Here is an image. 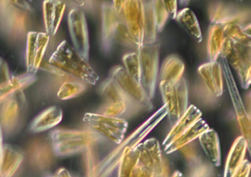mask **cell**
Returning <instances> with one entry per match:
<instances>
[{
    "mask_svg": "<svg viewBox=\"0 0 251 177\" xmlns=\"http://www.w3.org/2000/svg\"><path fill=\"white\" fill-rule=\"evenodd\" d=\"M167 115V108L163 104L127 139L123 140L121 144L100 159L95 166L88 170V177H109L118 168L126 150L130 148L136 147L142 143Z\"/></svg>",
    "mask_w": 251,
    "mask_h": 177,
    "instance_id": "obj_1",
    "label": "cell"
},
{
    "mask_svg": "<svg viewBox=\"0 0 251 177\" xmlns=\"http://www.w3.org/2000/svg\"><path fill=\"white\" fill-rule=\"evenodd\" d=\"M105 140L103 136L92 131L55 129L50 134L52 152L61 157L86 151L92 146Z\"/></svg>",
    "mask_w": 251,
    "mask_h": 177,
    "instance_id": "obj_2",
    "label": "cell"
},
{
    "mask_svg": "<svg viewBox=\"0 0 251 177\" xmlns=\"http://www.w3.org/2000/svg\"><path fill=\"white\" fill-rule=\"evenodd\" d=\"M49 63L57 69L68 72L86 84L96 85L99 75L88 61L83 60L67 41H63L52 53Z\"/></svg>",
    "mask_w": 251,
    "mask_h": 177,
    "instance_id": "obj_3",
    "label": "cell"
},
{
    "mask_svg": "<svg viewBox=\"0 0 251 177\" xmlns=\"http://www.w3.org/2000/svg\"><path fill=\"white\" fill-rule=\"evenodd\" d=\"M101 14V43L104 53H111L116 44L135 48L123 17L114 10L111 1L102 4Z\"/></svg>",
    "mask_w": 251,
    "mask_h": 177,
    "instance_id": "obj_4",
    "label": "cell"
},
{
    "mask_svg": "<svg viewBox=\"0 0 251 177\" xmlns=\"http://www.w3.org/2000/svg\"><path fill=\"white\" fill-rule=\"evenodd\" d=\"M220 55L236 71L241 87L248 89L251 81V44H239L226 38Z\"/></svg>",
    "mask_w": 251,
    "mask_h": 177,
    "instance_id": "obj_5",
    "label": "cell"
},
{
    "mask_svg": "<svg viewBox=\"0 0 251 177\" xmlns=\"http://www.w3.org/2000/svg\"><path fill=\"white\" fill-rule=\"evenodd\" d=\"M109 78L120 88L128 106H136L146 111L152 110L153 108L152 102L142 85L132 79L124 67L117 66L113 68Z\"/></svg>",
    "mask_w": 251,
    "mask_h": 177,
    "instance_id": "obj_6",
    "label": "cell"
},
{
    "mask_svg": "<svg viewBox=\"0 0 251 177\" xmlns=\"http://www.w3.org/2000/svg\"><path fill=\"white\" fill-rule=\"evenodd\" d=\"M140 60L141 85L151 100L155 97L159 72L160 45L143 46L137 50Z\"/></svg>",
    "mask_w": 251,
    "mask_h": 177,
    "instance_id": "obj_7",
    "label": "cell"
},
{
    "mask_svg": "<svg viewBox=\"0 0 251 177\" xmlns=\"http://www.w3.org/2000/svg\"><path fill=\"white\" fill-rule=\"evenodd\" d=\"M159 89L164 103L163 104L167 108V117L173 126L189 107V93L186 79L183 77L177 84L173 86L159 83Z\"/></svg>",
    "mask_w": 251,
    "mask_h": 177,
    "instance_id": "obj_8",
    "label": "cell"
},
{
    "mask_svg": "<svg viewBox=\"0 0 251 177\" xmlns=\"http://www.w3.org/2000/svg\"><path fill=\"white\" fill-rule=\"evenodd\" d=\"M83 121L96 132L111 140L117 146L123 143L128 128V122L126 119L100 113H86Z\"/></svg>",
    "mask_w": 251,
    "mask_h": 177,
    "instance_id": "obj_9",
    "label": "cell"
},
{
    "mask_svg": "<svg viewBox=\"0 0 251 177\" xmlns=\"http://www.w3.org/2000/svg\"><path fill=\"white\" fill-rule=\"evenodd\" d=\"M219 58L220 59V63L223 69V78L227 86V91L234 109L242 136L245 137L248 146L251 148V119H250L249 115L247 112L243 100L241 97L240 93L233 78L230 66L223 56L220 55Z\"/></svg>",
    "mask_w": 251,
    "mask_h": 177,
    "instance_id": "obj_10",
    "label": "cell"
},
{
    "mask_svg": "<svg viewBox=\"0 0 251 177\" xmlns=\"http://www.w3.org/2000/svg\"><path fill=\"white\" fill-rule=\"evenodd\" d=\"M32 7L25 1H0V18L5 28L16 35L27 30Z\"/></svg>",
    "mask_w": 251,
    "mask_h": 177,
    "instance_id": "obj_11",
    "label": "cell"
},
{
    "mask_svg": "<svg viewBox=\"0 0 251 177\" xmlns=\"http://www.w3.org/2000/svg\"><path fill=\"white\" fill-rule=\"evenodd\" d=\"M120 15L127 27L135 48L136 50H140L143 47L144 41L145 13L143 1H125Z\"/></svg>",
    "mask_w": 251,
    "mask_h": 177,
    "instance_id": "obj_12",
    "label": "cell"
},
{
    "mask_svg": "<svg viewBox=\"0 0 251 177\" xmlns=\"http://www.w3.org/2000/svg\"><path fill=\"white\" fill-rule=\"evenodd\" d=\"M68 26L73 48L80 58L88 61L90 44L84 12L80 8L73 9L68 15Z\"/></svg>",
    "mask_w": 251,
    "mask_h": 177,
    "instance_id": "obj_13",
    "label": "cell"
},
{
    "mask_svg": "<svg viewBox=\"0 0 251 177\" xmlns=\"http://www.w3.org/2000/svg\"><path fill=\"white\" fill-rule=\"evenodd\" d=\"M49 42L50 35L46 32L36 31L27 32L26 45L27 73L36 75L42 65Z\"/></svg>",
    "mask_w": 251,
    "mask_h": 177,
    "instance_id": "obj_14",
    "label": "cell"
},
{
    "mask_svg": "<svg viewBox=\"0 0 251 177\" xmlns=\"http://www.w3.org/2000/svg\"><path fill=\"white\" fill-rule=\"evenodd\" d=\"M137 148L140 165L149 170L153 176L167 174L161 146L157 139H148L139 143Z\"/></svg>",
    "mask_w": 251,
    "mask_h": 177,
    "instance_id": "obj_15",
    "label": "cell"
},
{
    "mask_svg": "<svg viewBox=\"0 0 251 177\" xmlns=\"http://www.w3.org/2000/svg\"><path fill=\"white\" fill-rule=\"evenodd\" d=\"M24 104L23 91H18L2 103L0 123L6 133H12L19 126Z\"/></svg>",
    "mask_w": 251,
    "mask_h": 177,
    "instance_id": "obj_16",
    "label": "cell"
},
{
    "mask_svg": "<svg viewBox=\"0 0 251 177\" xmlns=\"http://www.w3.org/2000/svg\"><path fill=\"white\" fill-rule=\"evenodd\" d=\"M200 76L208 90L216 97L223 95L224 90L223 69L220 62L209 61L201 65L198 69Z\"/></svg>",
    "mask_w": 251,
    "mask_h": 177,
    "instance_id": "obj_17",
    "label": "cell"
},
{
    "mask_svg": "<svg viewBox=\"0 0 251 177\" xmlns=\"http://www.w3.org/2000/svg\"><path fill=\"white\" fill-rule=\"evenodd\" d=\"M66 4L61 1H45L43 3L44 20L47 34L55 35L58 32L65 11Z\"/></svg>",
    "mask_w": 251,
    "mask_h": 177,
    "instance_id": "obj_18",
    "label": "cell"
},
{
    "mask_svg": "<svg viewBox=\"0 0 251 177\" xmlns=\"http://www.w3.org/2000/svg\"><path fill=\"white\" fill-rule=\"evenodd\" d=\"M201 118H202L201 111L195 105L189 106L183 116L173 125L171 131L166 136L165 139L163 141V148L173 143Z\"/></svg>",
    "mask_w": 251,
    "mask_h": 177,
    "instance_id": "obj_19",
    "label": "cell"
},
{
    "mask_svg": "<svg viewBox=\"0 0 251 177\" xmlns=\"http://www.w3.org/2000/svg\"><path fill=\"white\" fill-rule=\"evenodd\" d=\"M250 148L245 137L239 136L233 142L225 165L223 177H232L245 160L247 150Z\"/></svg>",
    "mask_w": 251,
    "mask_h": 177,
    "instance_id": "obj_20",
    "label": "cell"
},
{
    "mask_svg": "<svg viewBox=\"0 0 251 177\" xmlns=\"http://www.w3.org/2000/svg\"><path fill=\"white\" fill-rule=\"evenodd\" d=\"M23 160V152L10 145H3L0 154V177H13Z\"/></svg>",
    "mask_w": 251,
    "mask_h": 177,
    "instance_id": "obj_21",
    "label": "cell"
},
{
    "mask_svg": "<svg viewBox=\"0 0 251 177\" xmlns=\"http://www.w3.org/2000/svg\"><path fill=\"white\" fill-rule=\"evenodd\" d=\"M63 119V111L57 106H52L42 111L30 122V131L40 133L51 129L60 123Z\"/></svg>",
    "mask_w": 251,
    "mask_h": 177,
    "instance_id": "obj_22",
    "label": "cell"
},
{
    "mask_svg": "<svg viewBox=\"0 0 251 177\" xmlns=\"http://www.w3.org/2000/svg\"><path fill=\"white\" fill-rule=\"evenodd\" d=\"M37 80L36 75L26 73L12 76L6 82L0 84V104L20 91L34 84Z\"/></svg>",
    "mask_w": 251,
    "mask_h": 177,
    "instance_id": "obj_23",
    "label": "cell"
},
{
    "mask_svg": "<svg viewBox=\"0 0 251 177\" xmlns=\"http://www.w3.org/2000/svg\"><path fill=\"white\" fill-rule=\"evenodd\" d=\"M185 65L177 56L172 55L164 60L160 71V84L173 86L177 84L184 73Z\"/></svg>",
    "mask_w": 251,
    "mask_h": 177,
    "instance_id": "obj_24",
    "label": "cell"
},
{
    "mask_svg": "<svg viewBox=\"0 0 251 177\" xmlns=\"http://www.w3.org/2000/svg\"><path fill=\"white\" fill-rule=\"evenodd\" d=\"M209 128L208 123L201 118L193 124L189 129L186 130L180 137H177L173 143L164 148V152L167 154H171L182 148L190 144L194 140L198 139L201 134Z\"/></svg>",
    "mask_w": 251,
    "mask_h": 177,
    "instance_id": "obj_25",
    "label": "cell"
},
{
    "mask_svg": "<svg viewBox=\"0 0 251 177\" xmlns=\"http://www.w3.org/2000/svg\"><path fill=\"white\" fill-rule=\"evenodd\" d=\"M199 143L205 154L215 167L221 165V150L218 134L214 129L208 128L198 137Z\"/></svg>",
    "mask_w": 251,
    "mask_h": 177,
    "instance_id": "obj_26",
    "label": "cell"
},
{
    "mask_svg": "<svg viewBox=\"0 0 251 177\" xmlns=\"http://www.w3.org/2000/svg\"><path fill=\"white\" fill-rule=\"evenodd\" d=\"M30 162L36 169L43 171L49 168L52 160V148L45 142L38 141L30 144L27 150Z\"/></svg>",
    "mask_w": 251,
    "mask_h": 177,
    "instance_id": "obj_27",
    "label": "cell"
},
{
    "mask_svg": "<svg viewBox=\"0 0 251 177\" xmlns=\"http://www.w3.org/2000/svg\"><path fill=\"white\" fill-rule=\"evenodd\" d=\"M244 19L243 15L241 14L225 24V37L239 44H251V25H243Z\"/></svg>",
    "mask_w": 251,
    "mask_h": 177,
    "instance_id": "obj_28",
    "label": "cell"
},
{
    "mask_svg": "<svg viewBox=\"0 0 251 177\" xmlns=\"http://www.w3.org/2000/svg\"><path fill=\"white\" fill-rule=\"evenodd\" d=\"M225 39L224 24L211 22L208 28L207 40V53L210 61H216L219 59Z\"/></svg>",
    "mask_w": 251,
    "mask_h": 177,
    "instance_id": "obj_29",
    "label": "cell"
},
{
    "mask_svg": "<svg viewBox=\"0 0 251 177\" xmlns=\"http://www.w3.org/2000/svg\"><path fill=\"white\" fill-rule=\"evenodd\" d=\"M176 22L198 43L202 41L201 27L195 13L190 8L182 9L177 12Z\"/></svg>",
    "mask_w": 251,
    "mask_h": 177,
    "instance_id": "obj_30",
    "label": "cell"
},
{
    "mask_svg": "<svg viewBox=\"0 0 251 177\" xmlns=\"http://www.w3.org/2000/svg\"><path fill=\"white\" fill-rule=\"evenodd\" d=\"M145 22H144L143 46L152 45L157 42L156 25L152 10V1H143Z\"/></svg>",
    "mask_w": 251,
    "mask_h": 177,
    "instance_id": "obj_31",
    "label": "cell"
},
{
    "mask_svg": "<svg viewBox=\"0 0 251 177\" xmlns=\"http://www.w3.org/2000/svg\"><path fill=\"white\" fill-rule=\"evenodd\" d=\"M139 163V150L137 146L127 149L119 165L117 177H131L133 171Z\"/></svg>",
    "mask_w": 251,
    "mask_h": 177,
    "instance_id": "obj_32",
    "label": "cell"
},
{
    "mask_svg": "<svg viewBox=\"0 0 251 177\" xmlns=\"http://www.w3.org/2000/svg\"><path fill=\"white\" fill-rule=\"evenodd\" d=\"M100 94L103 97V98L106 100V105L126 103L127 107H128L127 101H126L123 94H122L120 88L110 78L102 82L100 87Z\"/></svg>",
    "mask_w": 251,
    "mask_h": 177,
    "instance_id": "obj_33",
    "label": "cell"
},
{
    "mask_svg": "<svg viewBox=\"0 0 251 177\" xmlns=\"http://www.w3.org/2000/svg\"><path fill=\"white\" fill-rule=\"evenodd\" d=\"M123 61L125 69L129 76L137 84H141L140 60L137 50L125 54L123 57Z\"/></svg>",
    "mask_w": 251,
    "mask_h": 177,
    "instance_id": "obj_34",
    "label": "cell"
},
{
    "mask_svg": "<svg viewBox=\"0 0 251 177\" xmlns=\"http://www.w3.org/2000/svg\"><path fill=\"white\" fill-rule=\"evenodd\" d=\"M86 87L85 84L76 81H69L65 82L60 87L58 90V98L63 100H70L80 95L86 90Z\"/></svg>",
    "mask_w": 251,
    "mask_h": 177,
    "instance_id": "obj_35",
    "label": "cell"
},
{
    "mask_svg": "<svg viewBox=\"0 0 251 177\" xmlns=\"http://www.w3.org/2000/svg\"><path fill=\"white\" fill-rule=\"evenodd\" d=\"M152 5L157 32L159 33L162 32L170 16L166 10L164 1H158V0L152 1Z\"/></svg>",
    "mask_w": 251,
    "mask_h": 177,
    "instance_id": "obj_36",
    "label": "cell"
},
{
    "mask_svg": "<svg viewBox=\"0 0 251 177\" xmlns=\"http://www.w3.org/2000/svg\"><path fill=\"white\" fill-rule=\"evenodd\" d=\"M12 75L10 73L8 63L2 58H0V84L6 82L11 79Z\"/></svg>",
    "mask_w": 251,
    "mask_h": 177,
    "instance_id": "obj_37",
    "label": "cell"
},
{
    "mask_svg": "<svg viewBox=\"0 0 251 177\" xmlns=\"http://www.w3.org/2000/svg\"><path fill=\"white\" fill-rule=\"evenodd\" d=\"M251 166L250 161L245 159L232 177H249Z\"/></svg>",
    "mask_w": 251,
    "mask_h": 177,
    "instance_id": "obj_38",
    "label": "cell"
},
{
    "mask_svg": "<svg viewBox=\"0 0 251 177\" xmlns=\"http://www.w3.org/2000/svg\"><path fill=\"white\" fill-rule=\"evenodd\" d=\"M169 16L176 20L177 14V2L176 1H163Z\"/></svg>",
    "mask_w": 251,
    "mask_h": 177,
    "instance_id": "obj_39",
    "label": "cell"
},
{
    "mask_svg": "<svg viewBox=\"0 0 251 177\" xmlns=\"http://www.w3.org/2000/svg\"><path fill=\"white\" fill-rule=\"evenodd\" d=\"M152 173L147 169L146 168L143 166V165H140L138 163L135 168L134 171H133V174H132L131 177H152Z\"/></svg>",
    "mask_w": 251,
    "mask_h": 177,
    "instance_id": "obj_40",
    "label": "cell"
},
{
    "mask_svg": "<svg viewBox=\"0 0 251 177\" xmlns=\"http://www.w3.org/2000/svg\"><path fill=\"white\" fill-rule=\"evenodd\" d=\"M49 177H72L71 174L65 168H61L57 171L56 174L54 176H51Z\"/></svg>",
    "mask_w": 251,
    "mask_h": 177,
    "instance_id": "obj_41",
    "label": "cell"
},
{
    "mask_svg": "<svg viewBox=\"0 0 251 177\" xmlns=\"http://www.w3.org/2000/svg\"><path fill=\"white\" fill-rule=\"evenodd\" d=\"M3 139H2V128L0 123V154L2 151V146H3Z\"/></svg>",
    "mask_w": 251,
    "mask_h": 177,
    "instance_id": "obj_42",
    "label": "cell"
},
{
    "mask_svg": "<svg viewBox=\"0 0 251 177\" xmlns=\"http://www.w3.org/2000/svg\"><path fill=\"white\" fill-rule=\"evenodd\" d=\"M172 177H186L180 171H176L174 174H173Z\"/></svg>",
    "mask_w": 251,
    "mask_h": 177,
    "instance_id": "obj_43",
    "label": "cell"
},
{
    "mask_svg": "<svg viewBox=\"0 0 251 177\" xmlns=\"http://www.w3.org/2000/svg\"><path fill=\"white\" fill-rule=\"evenodd\" d=\"M152 177H167V174H161V175H154Z\"/></svg>",
    "mask_w": 251,
    "mask_h": 177,
    "instance_id": "obj_44",
    "label": "cell"
}]
</instances>
